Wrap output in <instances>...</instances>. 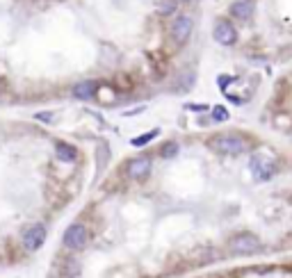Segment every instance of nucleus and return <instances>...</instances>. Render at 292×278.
I'll list each match as a JSON object with an SVG mask.
<instances>
[{
  "mask_svg": "<svg viewBox=\"0 0 292 278\" xmlns=\"http://www.w3.org/2000/svg\"><path fill=\"white\" fill-rule=\"evenodd\" d=\"M157 137V130H153V132H149V135H139L133 139V146H146V144L151 142V139H155Z\"/></svg>",
  "mask_w": 292,
  "mask_h": 278,
  "instance_id": "nucleus-12",
  "label": "nucleus"
},
{
  "mask_svg": "<svg viewBox=\"0 0 292 278\" xmlns=\"http://www.w3.org/2000/svg\"><path fill=\"white\" fill-rule=\"evenodd\" d=\"M238 39V32L228 21H217L215 23V41L222 46H233Z\"/></svg>",
  "mask_w": 292,
  "mask_h": 278,
  "instance_id": "nucleus-6",
  "label": "nucleus"
},
{
  "mask_svg": "<svg viewBox=\"0 0 292 278\" xmlns=\"http://www.w3.org/2000/svg\"><path fill=\"white\" fill-rule=\"evenodd\" d=\"M46 226L44 224H32L25 228V233H23V246H25V251H39V248L44 246L46 242Z\"/></svg>",
  "mask_w": 292,
  "mask_h": 278,
  "instance_id": "nucleus-4",
  "label": "nucleus"
},
{
  "mask_svg": "<svg viewBox=\"0 0 292 278\" xmlns=\"http://www.w3.org/2000/svg\"><path fill=\"white\" fill-rule=\"evenodd\" d=\"M210 146L217 153H222V155H240V153L247 150V142L240 135H233V132H224V135L212 137Z\"/></svg>",
  "mask_w": 292,
  "mask_h": 278,
  "instance_id": "nucleus-1",
  "label": "nucleus"
},
{
  "mask_svg": "<svg viewBox=\"0 0 292 278\" xmlns=\"http://www.w3.org/2000/svg\"><path fill=\"white\" fill-rule=\"evenodd\" d=\"M192 25H194V23H192V18H189L188 14L176 16V18H173V23H172V39L178 46L188 44L189 34H192Z\"/></svg>",
  "mask_w": 292,
  "mask_h": 278,
  "instance_id": "nucleus-5",
  "label": "nucleus"
},
{
  "mask_svg": "<svg viewBox=\"0 0 292 278\" xmlns=\"http://www.w3.org/2000/svg\"><path fill=\"white\" fill-rule=\"evenodd\" d=\"M228 248L238 256H251L256 251H260V240L251 233H240L228 240Z\"/></svg>",
  "mask_w": 292,
  "mask_h": 278,
  "instance_id": "nucleus-2",
  "label": "nucleus"
},
{
  "mask_svg": "<svg viewBox=\"0 0 292 278\" xmlns=\"http://www.w3.org/2000/svg\"><path fill=\"white\" fill-rule=\"evenodd\" d=\"M151 171V160L149 158H137L133 160L130 164H128L126 173L128 178H133V180H142V178H146Z\"/></svg>",
  "mask_w": 292,
  "mask_h": 278,
  "instance_id": "nucleus-7",
  "label": "nucleus"
},
{
  "mask_svg": "<svg viewBox=\"0 0 292 278\" xmlns=\"http://www.w3.org/2000/svg\"><path fill=\"white\" fill-rule=\"evenodd\" d=\"M96 94V82H78L73 87V96L80 98V100H87Z\"/></svg>",
  "mask_w": 292,
  "mask_h": 278,
  "instance_id": "nucleus-11",
  "label": "nucleus"
},
{
  "mask_svg": "<svg viewBox=\"0 0 292 278\" xmlns=\"http://www.w3.org/2000/svg\"><path fill=\"white\" fill-rule=\"evenodd\" d=\"M212 116H215L217 121H226L228 119V112H226L224 107H215V110H212Z\"/></svg>",
  "mask_w": 292,
  "mask_h": 278,
  "instance_id": "nucleus-15",
  "label": "nucleus"
},
{
  "mask_svg": "<svg viewBox=\"0 0 292 278\" xmlns=\"http://www.w3.org/2000/svg\"><path fill=\"white\" fill-rule=\"evenodd\" d=\"M87 240H89V233H87V228H85L83 224H71L67 230H64V237H62L64 246L71 248V251H80V248H85Z\"/></svg>",
  "mask_w": 292,
  "mask_h": 278,
  "instance_id": "nucleus-3",
  "label": "nucleus"
},
{
  "mask_svg": "<svg viewBox=\"0 0 292 278\" xmlns=\"http://www.w3.org/2000/svg\"><path fill=\"white\" fill-rule=\"evenodd\" d=\"M55 155L60 158V162L71 164V162H75V158H78V150L67 142H57V146H55Z\"/></svg>",
  "mask_w": 292,
  "mask_h": 278,
  "instance_id": "nucleus-10",
  "label": "nucleus"
},
{
  "mask_svg": "<svg viewBox=\"0 0 292 278\" xmlns=\"http://www.w3.org/2000/svg\"><path fill=\"white\" fill-rule=\"evenodd\" d=\"M251 171L256 173L258 180H270L272 176L276 173V164H274V162H267V160H254V162H251Z\"/></svg>",
  "mask_w": 292,
  "mask_h": 278,
  "instance_id": "nucleus-8",
  "label": "nucleus"
},
{
  "mask_svg": "<svg viewBox=\"0 0 292 278\" xmlns=\"http://www.w3.org/2000/svg\"><path fill=\"white\" fill-rule=\"evenodd\" d=\"M231 14L240 21H247L249 16L254 14V2L251 0H235L231 5Z\"/></svg>",
  "mask_w": 292,
  "mask_h": 278,
  "instance_id": "nucleus-9",
  "label": "nucleus"
},
{
  "mask_svg": "<svg viewBox=\"0 0 292 278\" xmlns=\"http://www.w3.org/2000/svg\"><path fill=\"white\" fill-rule=\"evenodd\" d=\"M176 153H178V144H167L165 148L160 150V155H162V158H173Z\"/></svg>",
  "mask_w": 292,
  "mask_h": 278,
  "instance_id": "nucleus-14",
  "label": "nucleus"
},
{
  "mask_svg": "<svg viewBox=\"0 0 292 278\" xmlns=\"http://www.w3.org/2000/svg\"><path fill=\"white\" fill-rule=\"evenodd\" d=\"M107 158H110V148H107L105 144H101V146H98V171L105 166V160Z\"/></svg>",
  "mask_w": 292,
  "mask_h": 278,
  "instance_id": "nucleus-13",
  "label": "nucleus"
}]
</instances>
